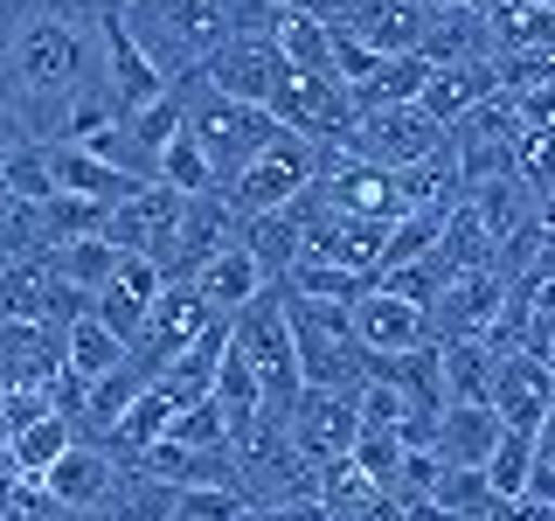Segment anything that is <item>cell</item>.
<instances>
[{"instance_id":"obj_13","label":"cell","mask_w":555,"mask_h":521,"mask_svg":"<svg viewBox=\"0 0 555 521\" xmlns=\"http://www.w3.org/2000/svg\"><path fill=\"white\" fill-rule=\"evenodd\" d=\"M181 285L195 292V306L208 313V320H230V313H243V306L257 300V292H264V271H257V265H250V251H243V243L230 237L222 251H208L202 265L181 278Z\"/></svg>"},{"instance_id":"obj_30","label":"cell","mask_w":555,"mask_h":521,"mask_svg":"<svg viewBox=\"0 0 555 521\" xmlns=\"http://www.w3.org/2000/svg\"><path fill=\"white\" fill-rule=\"evenodd\" d=\"M0 188H8L14 202H28V208H42L49 195H56V181H49V161H42V147H14V153H0Z\"/></svg>"},{"instance_id":"obj_22","label":"cell","mask_w":555,"mask_h":521,"mask_svg":"<svg viewBox=\"0 0 555 521\" xmlns=\"http://www.w3.org/2000/svg\"><path fill=\"white\" fill-rule=\"evenodd\" d=\"M424 84H430V63L410 49V56H382L369 77L347 91V104H354V112H375V104H416Z\"/></svg>"},{"instance_id":"obj_23","label":"cell","mask_w":555,"mask_h":521,"mask_svg":"<svg viewBox=\"0 0 555 521\" xmlns=\"http://www.w3.org/2000/svg\"><path fill=\"white\" fill-rule=\"evenodd\" d=\"M118 361H126V341H118L112 327H98L91 313L63 320V369L77 376V382H98V376H112Z\"/></svg>"},{"instance_id":"obj_4","label":"cell","mask_w":555,"mask_h":521,"mask_svg":"<svg viewBox=\"0 0 555 521\" xmlns=\"http://www.w3.org/2000/svg\"><path fill=\"white\" fill-rule=\"evenodd\" d=\"M181 84V98H188V112H181V132L202 147V161L208 174H216V188L230 181V174L250 161V153H264L271 147V112L264 104H236V98H216V91H202L195 77H173Z\"/></svg>"},{"instance_id":"obj_11","label":"cell","mask_w":555,"mask_h":521,"mask_svg":"<svg viewBox=\"0 0 555 521\" xmlns=\"http://www.w3.org/2000/svg\"><path fill=\"white\" fill-rule=\"evenodd\" d=\"M347 334L361 341V355H410V347L430 341V327H424V306L389 300L382 285H369L354 306H347Z\"/></svg>"},{"instance_id":"obj_29","label":"cell","mask_w":555,"mask_h":521,"mask_svg":"<svg viewBox=\"0 0 555 521\" xmlns=\"http://www.w3.org/2000/svg\"><path fill=\"white\" fill-rule=\"evenodd\" d=\"M49 251V230H42V208L14 202L8 188H0V257L8 265H22V257H42Z\"/></svg>"},{"instance_id":"obj_12","label":"cell","mask_w":555,"mask_h":521,"mask_svg":"<svg viewBox=\"0 0 555 521\" xmlns=\"http://www.w3.org/2000/svg\"><path fill=\"white\" fill-rule=\"evenodd\" d=\"M112 473H118V466H112V445L77 439L35 486L49 494V508H56V514H98L104 494H112Z\"/></svg>"},{"instance_id":"obj_16","label":"cell","mask_w":555,"mask_h":521,"mask_svg":"<svg viewBox=\"0 0 555 521\" xmlns=\"http://www.w3.org/2000/svg\"><path fill=\"white\" fill-rule=\"evenodd\" d=\"M486 98H493V56H486V63H438V69H430V84L416 91V112H430L451 132Z\"/></svg>"},{"instance_id":"obj_26","label":"cell","mask_w":555,"mask_h":521,"mask_svg":"<svg viewBox=\"0 0 555 521\" xmlns=\"http://www.w3.org/2000/svg\"><path fill=\"white\" fill-rule=\"evenodd\" d=\"M139 390H146V369H139V361H118L112 376L83 382V410H77V417H83L91 431H112L118 417L132 410V396H139Z\"/></svg>"},{"instance_id":"obj_18","label":"cell","mask_w":555,"mask_h":521,"mask_svg":"<svg viewBox=\"0 0 555 521\" xmlns=\"http://www.w3.org/2000/svg\"><path fill=\"white\" fill-rule=\"evenodd\" d=\"M493 439H500L493 404H444L438 410V431H430V452H438L444 466H486Z\"/></svg>"},{"instance_id":"obj_3","label":"cell","mask_w":555,"mask_h":521,"mask_svg":"<svg viewBox=\"0 0 555 521\" xmlns=\"http://www.w3.org/2000/svg\"><path fill=\"white\" fill-rule=\"evenodd\" d=\"M285 327H292V369H299V390L354 396V382L369 376V355H361V341L347 334V306L292 300L285 292Z\"/></svg>"},{"instance_id":"obj_17","label":"cell","mask_w":555,"mask_h":521,"mask_svg":"<svg viewBox=\"0 0 555 521\" xmlns=\"http://www.w3.org/2000/svg\"><path fill=\"white\" fill-rule=\"evenodd\" d=\"M118 243H104V237H69V243H49L42 251V271L56 278V285L69 292H83V300H98L104 285H112V271H118Z\"/></svg>"},{"instance_id":"obj_32","label":"cell","mask_w":555,"mask_h":521,"mask_svg":"<svg viewBox=\"0 0 555 521\" xmlns=\"http://www.w3.org/2000/svg\"><path fill=\"white\" fill-rule=\"evenodd\" d=\"M486 521H555V508L548 500H528V494H507V500H493Z\"/></svg>"},{"instance_id":"obj_15","label":"cell","mask_w":555,"mask_h":521,"mask_svg":"<svg viewBox=\"0 0 555 521\" xmlns=\"http://www.w3.org/2000/svg\"><path fill=\"white\" fill-rule=\"evenodd\" d=\"M42 161H49V181H56V195H83V202H126L132 188H146V181H126L118 167H104L91 161L83 147H63V139H42Z\"/></svg>"},{"instance_id":"obj_1","label":"cell","mask_w":555,"mask_h":521,"mask_svg":"<svg viewBox=\"0 0 555 521\" xmlns=\"http://www.w3.org/2000/svg\"><path fill=\"white\" fill-rule=\"evenodd\" d=\"M91 84H104L91 0H0V104L22 118L35 147Z\"/></svg>"},{"instance_id":"obj_6","label":"cell","mask_w":555,"mask_h":521,"mask_svg":"<svg viewBox=\"0 0 555 521\" xmlns=\"http://www.w3.org/2000/svg\"><path fill=\"white\" fill-rule=\"evenodd\" d=\"M334 147L347 153V161H361V167L396 174V167L424 161V153H438L444 147V126L430 112H416V104H375V112L347 118V132L334 139Z\"/></svg>"},{"instance_id":"obj_34","label":"cell","mask_w":555,"mask_h":521,"mask_svg":"<svg viewBox=\"0 0 555 521\" xmlns=\"http://www.w3.org/2000/svg\"><path fill=\"white\" fill-rule=\"evenodd\" d=\"M91 8H98V14H126L132 0H91Z\"/></svg>"},{"instance_id":"obj_35","label":"cell","mask_w":555,"mask_h":521,"mask_svg":"<svg viewBox=\"0 0 555 521\" xmlns=\"http://www.w3.org/2000/svg\"><path fill=\"white\" fill-rule=\"evenodd\" d=\"M0 265H8V257H0Z\"/></svg>"},{"instance_id":"obj_2","label":"cell","mask_w":555,"mask_h":521,"mask_svg":"<svg viewBox=\"0 0 555 521\" xmlns=\"http://www.w3.org/2000/svg\"><path fill=\"white\" fill-rule=\"evenodd\" d=\"M118 22L132 42L160 63V77H195V69L230 42V0H132Z\"/></svg>"},{"instance_id":"obj_8","label":"cell","mask_w":555,"mask_h":521,"mask_svg":"<svg viewBox=\"0 0 555 521\" xmlns=\"http://www.w3.org/2000/svg\"><path fill=\"white\" fill-rule=\"evenodd\" d=\"M361 439V417H354V396L340 390H299L285 410V445L299 452L306 466H326V459H347Z\"/></svg>"},{"instance_id":"obj_20","label":"cell","mask_w":555,"mask_h":521,"mask_svg":"<svg viewBox=\"0 0 555 521\" xmlns=\"http://www.w3.org/2000/svg\"><path fill=\"white\" fill-rule=\"evenodd\" d=\"M493 369H500V355H486L479 341H438L444 404H493Z\"/></svg>"},{"instance_id":"obj_7","label":"cell","mask_w":555,"mask_h":521,"mask_svg":"<svg viewBox=\"0 0 555 521\" xmlns=\"http://www.w3.org/2000/svg\"><path fill=\"white\" fill-rule=\"evenodd\" d=\"M98 77H104V98H112V112H118V118L146 112L153 98H167L160 63H153L146 49L132 42V28L118 22V14H98Z\"/></svg>"},{"instance_id":"obj_28","label":"cell","mask_w":555,"mask_h":521,"mask_svg":"<svg viewBox=\"0 0 555 521\" xmlns=\"http://www.w3.org/2000/svg\"><path fill=\"white\" fill-rule=\"evenodd\" d=\"M430 500H438L451 521H486L493 514V486H486L479 466H444L438 486H430Z\"/></svg>"},{"instance_id":"obj_27","label":"cell","mask_w":555,"mask_h":521,"mask_svg":"<svg viewBox=\"0 0 555 521\" xmlns=\"http://www.w3.org/2000/svg\"><path fill=\"white\" fill-rule=\"evenodd\" d=\"M173 410H181V404H173V396L160 390V382H146V390L132 396V410H126V417L112 424V439L126 445V452H146V445H160V439H167Z\"/></svg>"},{"instance_id":"obj_9","label":"cell","mask_w":555,"mask_h":521,"mask_svg":"<svg viewBox=\"0 0 555 521\" xmlns=\"http://www.w3.org/2000/svg\"><path fill=\"white\" fill-rule=\"evenodd\" d=\"M278 77H285V63H278V49L271 42H250V35H230V42L216 49L202 69H195V84L202 91H216V98H236V104H264L278 91Z\"/></svg>"},{"instance_id":"obj_24","label":"cell","mask_w":555,"mask_h":521,"mask_svg":"<svg viewBox=\"0 0 555 521\" xmlns=\"http://www.w3.org/2000/svg\"><path fill=\"white\" fill-rule=\"evenodd\" d=\"M278 285H285L292 300H326V306H354L361 292L375 285V278L347 271V265H334V257H292V271L278 278Z\"/></svg>"},{"instance_id":"obj_10","label":"cell","mask_w":555,"mask_h":521,"mask_svg":"<svg viewBox=\"0 0 555 521\" xmlns=\"http://www.w3.org/2000/svg\"><path fill=\"white\" fill-rule=\"evenodd\" d=\"M500 300H507V278H493V271H465V278H451L438 300L424 306L430 341H479L486 327H493Z\"/></svg>"},{"instance_id":"obj_31","label":"cell","mask_w":555,"mask_h":521,"mask_svg":"<svg viewBox=\"0 0 555 521\" xmlns=\"http://www.w3.org/2000/svg\"><path fill=\"white\" fill-rule=\"evenodd\" d=\"M167 439H173V445H188V452H202V445H230V431H222V410L202 396V404H181V410H173Z\"/></svg>"},{"instance_id":"obj_25","label":"cell","mask_w":555,"mask_h":521,"mask_svg":"<svg viewBox=\"0 0 555 521\" xmlns=\"http://www.w3.org/2000/svg\"><path fill=\"white\" fill-rule=\"evenodd\" d=\"M555 431V417L542 431H507L500 424V439H493V452H486V486H493V500H507V494H520V480H528V466H534V452H542V439Z\"/></svg>"},{"instance_id":"obj_19","label":"cell","mask_w":555,"mask_h":521,"mask_svg":"<svg viewBox=\"0 0 555 521\" xmlns=\"http://www.w3.org/2000/svg\"><path fill=\"white\" fill-rule=\"evenodd\" d=\"M465 208H473V223H479V230L500 243V237H514L520 223H534L548 202L534 195V188L520 181V174H500V181H479V188H465Z\"/></svg>"},{"instance_id":"obj_21","label":"cell","mask_w":555,"mask_h":521,"mask_svg":"<svg viewBox=\"0 0 555 521\" xmlns=\"http://www.w3.org/2000/svg\"><path fill=\"white\" fill-rule=\"evenodd\" d=\"M69 445H77V424H69V417H56V410H42L35 424H22V431L8 439V466H14V480H42Z\"/></svg>"},{"instance_id":"obj_33","label":"cell","mask_w":555,"mask_h":521,"mask_svg":"<svg viewBox=\"0 0 555 521\" xmlns=\"http://www.w3.org/2000/svg\"><path fill=\"white\" fill-rule=\"evenodd\" d=\"M271 14H320V0H264Z\"/></svg>"},{"instance_id":"obj_14","label":"cell","mask_w":555,"mask_h":521,"mask_svg":"<svg viewBox=\"0 0 555 521\" xmlns=\"http://www.w3.org/2000/svg\"><path fill=\"white\" fill-rule=\"evenodd\" d=\"M493 417L507 431H542L555 417V382H548V361L534 355H500L493 369Z\"/></svg>"},{"instance_id":"obj_5","label":"cell","mask_w":555,"mask_h":521,"mask_svg":"<svg viewBox=\"0 0 555 521\" xmlns=\"http://www.w3.org/2000/svg\"><path fill=\"white\" fill-rule=\"evenodd\" d=\"M312 174H320V147L299 132H271V147L264 153H250L230 181L216 188L222 208H230L236 223H250V216H271V208H285L292 195H306L312 188Z\"/></svg>"}]
</instances>
